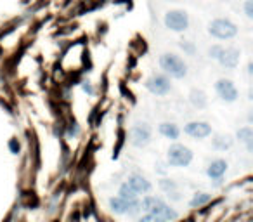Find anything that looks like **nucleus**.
Segmentation results:
<instances>
[{
	"label": "nucleus",
	"instance_id": "obj_1",
	"mask_svg": "<svg viewBox=\"0 0 253 222\" xmlns=\"http://www.w3.org/2000/svg\"><path fill=\"white\" fill-rule=\"evenodd\" d=\"M160 68H162L167 77L175 78V80H182V78L187 77V64L177 54L172 52L162 54L160 56Z\"/></svg>",
	"mask_w": 253,
	"mask_h": 222
},
{
	"label": "nucleus",
	"instance_id": "obj_2",
	"mask_svg": "<svg viewBox=\"0 0 253 222\" xmlns=\"http://www.w3.org/2000/svg\"><path fill=\"white\" fill-rule=\"evenodd\" d=\"M238 32V25L227 18H215L208 23V33L217 40H232Z\"/></svg>",
	"mask_w": 253,
	"mask_h": 222
},
{
	"label": "nucleus",
	"instance_id": "obj_3",
	"mask_svg": "<svg viewBox=\"0 0 253 222\" xmlns=\"http://www.w3.org/2000/svg\"><path fill=\"white\" fill-rule=\"evenodd\" d=\"M141 207L144 208L148 214H153V215H156V217H162L163 221H167V222L175 221V219H177V212L172 210V208H170L169 205L162 200V198L146 196L144 200H142Z\"/></svg>",
	"mask_w": 253,
	"mask_h": 222
},
{
	"label": "nucleus",
	"instance_id": "obj_4",
	"mask_svg": "<svg viewBox=\"0 0 253 222\" xmlns=\"http://www.w3.org/2000/svg\"><path fill=\"white\" fill-rule=\"evenodd\" d=\"M163 23H165V28H169L170 32L175 33H182L189 28V14L182 9H172V11L165 12V18H163Z\"/></svg>",
	"mask_w": 253,
	"mask_h": 222
},
{
	"label": "nucleus",
	"instance_id": "obj_5",
	"mask_svg": "<svg viewBox=\"0 0 253 222\" xmlns=\"http://www.w3.org/2000/svg\"><path fill=\"white\" fill-rule=\"evenodd\" d=\"M193 162V151L184 144H172L169 149V163L172 167H187Z\"/></svg>",
	"mask_w": 253,
	"mask_h": 222
},
{
	"label": "nucleus",
	"instance_id": "obj_6",
	"mask_svg": "<svg viewBox=\"0 0 253 222\" xmlns=\"http://www.w3.org/2000/svg\"><path fill=\"white\" fill-rule=\"evenodd\" d=\"M146 89L155 95H167L172 90V84L167 75H153L146 80Z\"/></svg>",
	"mask_w": 253,
	"mask_h": 222
},
{
	"label": "nucleus",
	"instance_id": "obj_7",
	"mask_svg": "<svg viewBox=\"0 0 253 222\" xmlns=\"http://www.w3.org/2000/svg\"><path fill=\"white\" fill-rule=\"evenodd\" d=\"M215 92L225 102H234L239 97V92L236 89V85L231 80H227V78H218L215 82Z\"/></svg>",
	"mask_w": 253,
	"mask_h": 222
},
{
	"label": "nucleus",
	"instance_id": "obj_8",
	"mask_svg": "<svg viewBox=\"0 0 253 222\" xmlns=\"http://www.w3.org/2000/svg\"><path fill=\"white\" fill-rule=\"evenodd\" d=\"M141 203L137 200H126V198L116 196L109 200V208L115 214H135L139 210Z\"/></svg>",
	"mask_w": 253,
	"mask_h": 222
},
{
	"label": "nucleus",
	"instance_id": "obj_9",
	"mask_svg": "<svg viewBox=\"0 0 253 222\" xmlns=\"http://www.w3.org/2000/svg\"><path fill=\"white\" fill-rule=\"evenodd\" d=\"M217 61L224 68L234 70V68L239 64V61H241V50L236 49V47H222V50H220V54H218Z\"/></svg>",
	"mask_w": 253,
	"mask_h": 222
},
{
	"label": "nucleus",
	"instance_id": "obj_10",
	"mask_svg": "<svg viewBox=\"0 0 253 222\" xmlns=\"http://www.w3.org/2000/svg\"><path fill=\"white\" fill-rule=\"evenodd\" d=\"M130 141L135 148H142V146L149 144V141H151V129L146 124L134 125L130 132Z\"/></svg>",
	"mask_w": 253,
	"mask_h": 222
},
{
	"label": "nucleus",
	"instance_id": "obj_11",
	"mask_svg": "<svg viewBox=\"0 0 253 222\" xmlns=\"http://www.w3.org/2000/svg\"><path fill=\"white\" fill-rule=\"evenodd\" d=\"M184 132L193 139H205L211 134V127L207 122H189L184 127Z\"/></svg>",
	"mask_w": 253,
	"mask_h": 222
},
{
	"label": "nucleus",
	"instance_id": "obj_12",
	"mask_svg": "<svg viewBox=\"0 0 253 222\" xmlns=\"http://www.w3.org/2000/svg\"><path fill=\"white\" fill-rule=\"evenodd\" d=\"M128 186L132 187V189L135 191L137 194H141V193H148V191H151V182H149L146 177H142V176H139V174H134V176H130L128 177Z\"/></svg>",
	"mask_w": 253,
	"mask_h": 222
},
{
	"label": "nucleus",
	"instance_id": "obj_13",
	"mask_svg": "<svg viewBox=\"0 0 253 222\" xmlns=\"http://www.w3.org/2000/svg\"><path fill=\"white\" fill-rule=\"evenodd\" d=\"M225 170H227V162L225 160H215V162L210 163L207 174L210 179H220L225 174Z\"/></svg>",
	"mask_w": 253,
	"mask_h": 222
},
{
	"label": "nucleus",
	"instance_id": "obj_14",
	"mask_svg": "<svg viewBox=\"0 0 253 222\" xmlns=\"http://www.w3.org/2000/svg\"><path fill=\"white\" fill-rule=\"evenodd\" d=\"M158 131H160V134H162L163 137L172 139V141L179 139V135H180V129L177 127L175 124H170V122H163V124H160Z\"/></svg>",
	"mask_w": 253,
	"mask_h": 222
},
{
	"label": "nucleus",
	"instance_id": "obj_15",
	"mask_svg": "<svg viewBox=\"0 0 253 222\" xmlns=\"http://www.w3.org/2000/svg\"><path fill=\"white\" fill-rule=\"evenodd\" d=\"M189 101H191V104H193L194 108L203 109L205 106H207L208 99H207V94H205L203 90H198V89H194V90H191V94H189Z\"/></svg>",
	"mask_w": 253,
	"mask_h": 222
},
{
	"label": "nucleus",
	"instance_id": "obj_16",
	"mask_svg": "<svg viewBox=\"0 0 253 222\" xmlns=\"http://www.w3.org/2000/svg\"><path fill=\"white\" fill-rule=\"evenodd\" d=\"M238 139L241 142H245L246 144V148L252 151V142H253V131H252V127H241L238 131Z\"/></svg>",
	"mask_w": 253,
	"mask_h": 222
},
{
	"label": "nucleus",
	"instance_id": "obj_17",
	"mask_svg": "<svg viewBox=\"0 0 253 222\" xmlns=\"http://www.w3.org/2000/svg\"><path fill=\"white\" fill-rule=\"evenodd\" d=\"M231 144H232V139L229 137V135H217V137L213 139V146L218 151H225V149L231 148Z\"/></svg>",
	"mask_w": 253,
	"mask_h": 222
},
{
	"label": "nucleus",
	"instance_id": "obj_18",
	"mask_svg": "<svg viewBox=\"0 0 253 222\" xmlns=\"http://www.w3.org/2000/svg\"><path fill=\"white\" fill-rule=\"evenodd\" d=\"M118 196H122V198H126V200H137V196L139 194L135 193L134 189H132L130 186H128V184H122V186H120V191H118Z\"/></svg>",
	"mask_w": 253,
	"mask_h": 222
},
{
	"label": "nucleus",
	"instance_id": "obj_19",
	"mask_svg": "<svg viewBox=\"0 0 253 222\" xmlns=\"http://www.w3.org/2000/svg\"><path fill=\"white\" fill-rule=\"evenodd\" d=\"M210 201V194H207V193H198L196 196L191 200V207L193 208H196V207H201V205H205V203H208Z\"/></svg>",
	"mask_w": 253,
	"mask_h": 222
},
{
	"label": "nucleus",
	"instance_id": "obj_20",
	"mask_svg": "<svg viewBox=\"0 0 253 222\" xmlns=\"http://www.w3.org/2000/svg\"><path fill=\"white\" fill-rule=\"evenodd\" d=\"M179 47L184 50V52L189 54V56H194V52H196V49H194L193 42H189V40H182V42L179 44Z\"/></svg>",
	"mask_w": 253,
	"mask_h": 222
},
{
	"label": "nucleus",
	"instance_id": "obj_21",
	"mask_svg": "<svg viewBox=\"0 0 253 222\" xmlns=\"http://www.w3.org/2000/svg\"><path fill=\"white\" fill-rule=\"evenodd\" d=\"M222 47H224V45H220V44H215V45H211L210 49H208V56H210L211 59L217 61V57H218V54H220Z\"/></svg>",
	"mask_w": 253,
	"mask_h": 222
},
{
	"label": "nucleus",
	"instance_id": "obj_22",
	"mask_svg": "<svg viewBox=\"0 0 253 222\" xmlns=\"http://www.w3.org/2000/svg\"><path fill=\"white\" fill-rule=\"evenodd\" d=\"M243 11H245V16L248 19H253V0H246L245 5H243Z\"/></svg>",
	"mask_w": 253,
	"mask_h": 222
},
{
	"label": "nucleus",
	"instance_id": "obj_23",
	"mask_svg": "<svg viewBox=\"0 0 253 222\" xmlns=\"http://www.w3.org/2000/svg\"><path fill=\"white\" fill-rule=\"evenodd\" d=\"M137 222H167V221H163L162 217H156V215H153V214H148V215H144V217H141Z\"/></svg>",
	"mask_w": 253,
	"mask_h": 222
},
{
	"label": "nucleus",
	"instance_id": "obj_24",
	"mask_svg": "<svg viewBox=\"0 0 253 222\" xmlns=\"http://www.w3.org/2000/svg\"><path fill=\"white\" fill-rule=\"evenodd\" d=\"M9 149H11L14 155L19 151V144H18V141H16V139H11V141H9Z\"/></svg>",
	"mask_w": 253,
	"mask_h": 222
},
{
	"label": "nucleus",
	"instance_id": "obj_25",
	"mask_svg": "<svg viewBox=\"0 0 253 222\" xmlns=\"http://www.w3.org/2000/svg\"><path fill=\"white\" fill-rule=\"evenodd\" d=\"M163 2H177V0H163Z\"/></svg>",
	"mask_w": 253,
	"mask_h": 222
}]
</instances>
